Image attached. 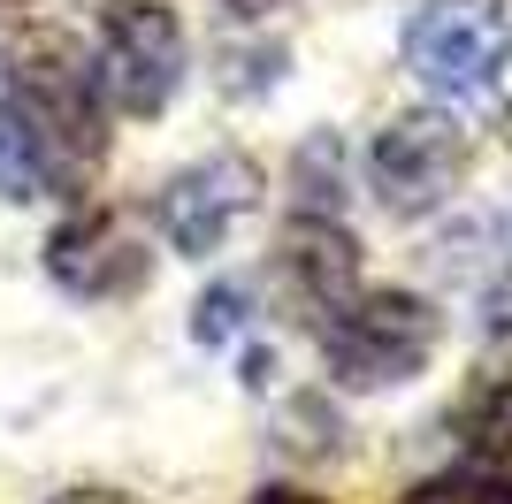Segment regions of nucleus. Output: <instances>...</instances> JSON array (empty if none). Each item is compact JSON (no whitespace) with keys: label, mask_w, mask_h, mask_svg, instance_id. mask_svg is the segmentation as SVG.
Returning <instances> with one entry per match:
<instances>
[{"label":"nucleus","mask_w":512,"mask_h":504,"mask_svg":"<svg viewBox=\"0 0 512 504\" xmlns=\"http://www.w3.org/2000/svg\"><path fill=\"white\" fill-rule=\"evenodd\" d=\"M8 100L23 107V123L39 130L54 176H85L107 146V115H100V69L77 54V39L62 31H31L8 54Z\"/></svg>","instance_id":"obj_1"},{"label":"nucleus","mask_w":512,"mask_h":504,"mask_svg":"<svg viewBox=\"0 0 512 504\" xmlns=\"http://www.w3.org/2000/svg\"><path fill=\"white\" fill-rule=\"evenodd\" d=\"M436 352V306L413 291H352L337 314H321V359L344 390H390L428 367Z\"/></svg>","instance_id":"obj_2"},{"label":"nucleus","mask_w":512,"mask_h":504,"mask_svg":"<svg viewBox=\"0 0 512 504\" xmlns=\"http://www.w3.org/2000/svg\"><path fill=\"white\" fill-rule=\"evenodd\" d=\"M512 62V0H428L406 23V69L444 100H482Z\"/></svg>","instance_id":"obj_3"},{"label":"nucleus","mask_w":512,"mask_h":504,"mask_svg":"<svg viewBox=\"0 0 512 504\" xmlns=\"http://www.w3.org/2000/svg\"><path fill=\"white\" fill-rule=\"evenodd\" d=\"M184 77V23L161 0H107L100 8V92L123 115H161Z\"/></svg>","instance_id":"obj_4"},{"label":"nucleus","mask_w":512,"mask_h":504,"mask_svg":"<svg viewBox=\"0 0 512 504\" xmlns=\"http://www.w3.org/2000/svg\"><path fill=\"white\" fill-rule=\"evenodd\" d=\"M459 168H467V130L451 115H398L367 153V176L390 214H428L459 184Z\"/></svg>","instance_id":"obj_5"},{"label":"nucleus","mask_w":512,"mask_h":504,"mask_svg":"<svg viewBox=\"0 0 512 504\" xmlns=\"http://www.w3.org/2000/svg\"><path fill=\"white\" fill-rule=\"evenodd\" d=\"M260 207V168L245 161V153H214V161L184 168L169 191H161V237H169L176 252H222V237L245 222V214Z\"/></svg>","instance_id":"obj_6"},{"label":"nucleus","mask_w":512,"mask_h":504,"mask_svg":"<svg viewBox=\"0 0 512 504\" xmlns=\"http://www.w3.org/2000/svg\"><path fill=\"white\" fill-rule=\"evenodd\" d=\"M46 275L77 298H115V291H138V283H146V252L123 230V214L85 207L46 237Z\"/></svg>","instance_id":"obj_7"},{"label":"nucleus","mask_w":512,"mask_h":504,"mask_svg":"<svg viewBox=\"0 0 512 504\" xmlns=\"http://www.w3.org/2000/svg\"><path fill=\"white\" fill-rule=\"evenodd\" d=\"M459 482L474 504H512V375L482 382L459 413Z\"/></svg>","instance_id":"obj_8"},{"label":"nucleus","mask_w":512,"mask_h":504,"mask_svg":"<svg viewBox=\"0 0 512 504\" xmlns=\"http://www.w3.org/2000/svg\"><path fill=\"white\" fill-rule=\"evenodd\" d=\"M283 275H291V291L314 306V314H337L344 298L360 291V252L337 222H321V214H299L291 230H283Z\"/></svg>","instance_id":"obj_9"},{"label":"nucleus","mask_w":512,"mask_h":504,"mask_svg":"<svg viewBox=\"0 0 512 504\" xmlns=\"http://www.w3.org/2000/svg\"><path fill=\"white\" fill-rule=\"evenodd\" d=\"M54 184V161H46L39 130L23 123V107L0 92V199H39Z\"/></svg>","instance_id":"obj_10"},{"label":"nucleus","mask_w":512,"mask_h":504,"mask_svg":"<svg viewBox=\"0 0 512 504\" xmlns=\"http://www.w3.org/2000/svg\"><path fill=\"white\" fill-rule=\"evenodd\" d=\"M245 314H253L245 291H237V283H214V291L199 298V344H230V336L245 329Z\"/></svg>","instance_id":"obj_11"},{"label":"nucleus","mask_w":512,"mask_h":504,"mask_svg":"<svg viewBox=\"0 0 512 504\" xmlns=\"http://www.w3.org/2000/svg\"><path fill=\"white\" fill-rule=\"evenodd\" d=\"M398 504H474V497H467V482H459V474H436V482L406 489V497H398Z\"/></svg>","instance_id":"obj_12"},{"label":"nucleus","mask_w":512,"mask_h":504,"mask_svg":"<svg viewBox=\"0 0 512 504\" xmlns=\"http://www.w3.org/2000/svg\"><path fill=\"white\" fill-rule=\"evenodd\" d=\"M62 504H146V497H115V489H77V497H62Z\"/></svg>","instance_id":"obj_13"},{"label":"nucleus","mask_w":512,"mask_h":504,"mask_svg":"<svg viewBox=\"0 0 512 504\" xmlns=\"http://www.w3.org/2000/svg\"><path fill=\"white\" fill-rule=\"evenodd\" d=\"M253 504H321V497H306V489H260Z\"/></svg>","instance_id":"obj_14"}]
</instances>
